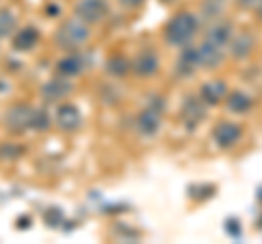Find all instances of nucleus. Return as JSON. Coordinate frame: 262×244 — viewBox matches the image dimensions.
<instances>
[{"instance_id":"obj_29","label":"nucleus","mask_w":262,"mask_h":244,"mask_svg":"<svg viewBox=\"0 0 262 244\" xmlns=\"http://www.w3.org/2000/svg\"><path fill=\"white\" fill-rule=\"evenodd\" d=\"M160 3H162V5H166V7H170V5H175L177 0H160Z\"/></svg>"},{"instance_id":"obj_23","label":"nucleus","mask_w":262,"mask_h":244,"mask_svg":"<svg viewBox=\"0 0 262 244\" xmlns=\"http://www.w3.org/2000/svg\"><path fill=\"white\" fill-rule=\"evenodd\" d=\"M225 233L229 235V238H241V235H243V227H241L238 218H227V221H225Z\"/></svg>"},{"instance_id":"obj_16","label":"nucleus","mask_w":262,"mask_h":244,"mask_svg":"<svg viewBox=\"0 0 262 244\" xmlns=\"http://www.w3.org/2000/svg\"><path fill=\"white\" fill-rule=\"evenodd\" d=\"M225 107L232 113H236V116H245V113L253 109V99L249 94L241 92V89H236V92H229L225 96Z\"/></svg>"},{"instance_id":"obj_17","label":"nucleus","mask_w":262,"mask_h":244,"mask_svg":"<svg viewBox=\"0 0 262 244\" xmlns=\"http://www.w3.org/2000/svg\"><path fill=\"white\" fill-rule=\"evenodd\" d=\"M229 0H201L199 7V15L201 22H216L225 15Z\"/></svg>"},{"instance_id":"obj_14","label":"nucleus","mask_w":262,"mask_h":244,"mask_svg":"<svg viewBox=\"0 0 262 244\" xmlns=\"http://www.w3.org/2000/svg\"><path fill=\"white\" fill-rule=\"evenodd\" d=\"M227 96V83L225 81H208L199 89V99L206 103V107H214Z\"/></svg>"},{"instance_id":"obj_3","label":"nucleus","mask_w":262,"mask_h":244,"mask_svg":"<svg viewBox=\"0 0 262 244\" xmlns=\"http://www.w3.org/2000/svg\"><path fill=\"white\" fill-rule=\"evenodd\" d=\"M110 15V3L107 0H79L75 7V18L81 22L90 24H98Z\"/></svg>"},{"instance_id":"obj_22","label":"nucleus","mask_w":262,"mask_h":244,"mask_svg":"<svg viewBox=\"0 0 262 244\" xmlns=\"http://www.w3.org/2000/svg\"><path fill=\"white\" fill-rule=\"evenodd\" d=\"M51 127V118H48V113L44 109H33L31 113V129H35V131H44V129Z\"/></svg>"},{"instance_id":"obj_24","label":"nucleus","mask_w":262,"mask_h":244,"mask_svg":"<svg viewBox=\"0 0 262 244\" xmlns=\"http://www.w3.org/2000/svg\"><path fill=\"white\" fill-rule=\"evenodd\" d=\"M44 218H46V223L51 225V227H59V223H61L63 216H61V211L57 209V207H51V209H48L46 214H44Z\"/></svg>"},{"instance_id":"obj_7","label":"nucleus","mask_w":262,"mask_h":244,"mask_svg":"<svg viewBox=\"0 0 262 244\" xmlns=\"http://www.w3.org/2000/svg\"><path fill=\"white\" fill-rule=\"evenodd\" d=\"M212 137H214V144L219 146V149H232V146H236L241 142L243 137V127L236 125V122H219V125L214 127V131H212Z\"/></svg>"},{"instance_id":"obj_2","label":"nucleus","mask_w":262,"mask_h":244,"mask_svg":"<svg viewBox=\"0 0 262 244\" xmlns=\"http://www.w3.org/2000/svg\"><path fill=\"white\" fill-rule=\"evenodd\" d=\"M90 39V27L85 22H81L79 18H70L66 20L55 33V42L57 46H61L63 51H79L81 46H85Z\"/></svg>"},{"instance_id":"obj_9","label":"nucleus","mask_w":262,"mask_h":244,"mask_svg":"<svg viewBox=\"0 0 262 244\" xmlns=\"http://www.w3.org/2000/svg\"><path fill=\"white\" fill-rule=\"evenodd\" d=\"M81 111L75 107V105H70V103H61L59 107H57L55 111V125L61 129V131H77V129L81 127Z\"/></svg>"},{"instance_id":"obj_10","label":"nucleus","mask_w":262,"mask_h":244,"mask_svg":"<svg viewBox=\"0 0 262 244\" xmlns=\"http://www.w3.org/2000/svg\"><path fill=\"white\" fill-rule=\"evenodd\" d=\"M199 70V61H196V48L194 46H182L175 61V75L179 79H190L194 72Z\"/></svg>"},{"instance_id":"obj_21","label":"nucleus","mask_w":262,"mask_h":244,"mask_svg":"<svg viewBox=\"0 0 262 244\" xmlns=\"http://www.w3.org/2000/svg\"><path fill=\"white\" fill-rule=\"evenodd\" d=\"M15 29H18V18H15V13L9 9H0V39L13 35Z\"/></svg>"},{"instance_id":"obj_13","label":"nucleus","mask_w":262,"mask_h":244,"mask_svg":"<svg viewBox=\"0 0 262 244\" xmlns=\"http://www.w3.org/2000/svg\"><path fill=\"white\" fill-rule=\"evenodd\" d=\"M70 92H72V85L63 79H53L42 85V99L46 103H61L68 99Z\"/></svg>"},{"instance_id":"obj_19","label":"nucleus","mask_w":262,"mask_h":244,"mask_svg":"<svg viewBox=\"0 0 262 244\" xmlns=\"http://www.w3.org/2000/svg\"><path fill=\"white\" fill-rule=\"evenodd\" d=\"M83 66H85L83 57L79 53H70L57 61V72H59V77H77L83 72Z\"/></svg>"},{"instance_id":"obj_20","label":"nucleus","mask_w":262,"mask_h":244,"mask_svg":"<svg viewBox=\"0 0 262 244\" xmlns=\"http://www.w3.org/2000/svg\"><path fill=\"white\" fill-rule=\"evenodd\" d=\"M105 72H107L110 77L114 79H122L127 77L131 72V59L125 55H114L107 59V63H105Z\"/></svg>"},{"instance_id":"obj_1","label":"nucleus","mask_w":262,"mask_h":244,"mask_svg":"<svg viewBox=\"0 0 262 244\" xmlns=\"http://www.w3.org/2000/svg\"><path fill=\"white\" fill-rule=\"evenodd\" d=\"M199 29H201L199 15H194L192 11H177L166 22V27H164V39H166L168 46L182 48V46L192 44Z\"/></svg>"},{"instance_id":"obj_25","label":"nucleus","mask_w":262,"mask_h":244,"mask_svg":"<svg viewBox=\"0 0 262 244\" xmlns=\"http://www.w3.org/2000/svg\"><path fill=\"white\" fill-rule=\"evenodd\" d=\"M146 0H118V5L125 7V9H140Z\"/></svg>"},{"instance_id":"obj_8","label":"nucleus","mask_w":262,"mask_h":244,"mask_svg":"<svg viewBox=\"0 0 262 244\" xmlns=\"http://www.w3.org/2000/svg\"><path fill=\"white\" fill-rule=\"evenodd\" d=\"M227 48H229V55H232L234 59L245 61L253 53V48H256V37H253L249 31H241V33H236L234 31V35H232V39H229Z\"/></svg>"},{"instance_id":"obj_26","label":"nucleus","mask_w":262,"mask_h":244,"mask_svg":"<svg viewBox=\"0 0 262 244\" xmlns=\"http://www.w3.org/2000/svg\"><path fill=\"white\" fill-rule=\"evenodd\" d=\"M258 3L260 0H236V5H238L243 11H253L258 7Z\"/></svg>"},{"instance_id":"obj_5","label":"nucleus","mask_w":262,"mask_h":244,"mask_svg":"<svg viewBox=\"0 0 262 244\" xmlns=\"http://www.w3.org/2000/svg\"><path fill=\"white\" fill-rule=\"evenodd\" d=\"M206 118V103L199 99V94H190L184 99V105H182V120H184V127L188 131H194L196 127L203 122Z\"/></svg>"},{"instance_id":"obj_15","label":"nucleus","mask_w":262,"mask_h":244,"mask_svg":"<svg viewBox=\"0 0 262 244\" xmlns=\"http://www.w3.org/2000/svg\"><path fill=\"white\" fill-rule=\"evenodd\" d=\"M31 113H33V109L27 107V105H15V107L7 113V127L15 133L27 131V129H31Z\"/></svg>"},{"instance_id":"obj_27","label":"nucleus","mask_w":262,"mask_h":244,"mask_svg":"<svg viewBox=\"0 0 262 244\" xmlns=\"http://www.w3.org/2000/svg\"><path fill=\"white\" fill-rule=\"evenodd\" d=\"M256 15H258V20L262 22V0L258 3V7H256Z\"/></svg>"},{"instance_id":"obj_4","label":"nucleus","mask_w":262,"mask_h":244,"mask_svg":"<svg viewBox=\"0 0 262 244\" xmlns=\"http://www.w3.org/2000/svg\"><path fill=\"white\" fill-rule=\"evenodd\" d=\"M131 72L140 79H151L160 72V55L153 48H142L131 59Z\"/></svg>"},{"instance_id":"obj_28","label":"nucleus","mask_w":262,"mask_h":244,"mask_svg":"<svg viewBox=\"0 0 262 244\" xmlns=\"http://www.w3.org/2000/svg\"><path fill=\"white\" fill-rule=\"evenodd\" d=\"M48 13H51V15H53V18H55V15H57V13H59V9H57V7H48Z\"/></svg>"},{"instance_id":"obj_6","label":"nucleus","mask_w":262,"mask_h":244,"mask_svg":"<svg viewBox=\"0 0 262 244\" xmlns=\"http://www.w3.org/2000/svg\"><path fill=\"white\" fill-rule=\"evenodd\" d=\"M196 48V61H199V68L203 70H214L219 68L221 63L225 59V48L219 46V44H212L208 39H203V42Z\"/></svg>"},{"instance_id":"obj_12","label":"nucleus","mask_w":262,"mask_h":244,"mask_svg":"<svg viewBox=\"0 0 262 244\" xmlns=\"http://www.w3.org/2000/svg\"><path fill=\"white\" fill-rule=\"evenodd\" d=\"M234 31L236 29H234L232 22L221 18V20L210 24V29H208V33H206V39H208V42H212V44H219V46L227 48L229 39H232V35H234Z\"/></svg>"},{"instance_id":"obj_11","label":"nucleus","mask_w":262,"mask_h":244,"mask_svg":"<svg viewBox=\"0 0 262 244\" xmlns=\"http://www.w3.org/2000/svg\"><path fill=\"white\" fill-rule=\"evenodd\" d=\"M160 127H162V113L160 111L146 107V109H142L140 113H138L136 129H138V133H140V135L155 137V135H158V131H160Z\"/></svg>"},{"instance_id":"obj_18","label":"nucleus","mask_w":262,"mask_h":244,"mask_svg":"<svg viewBox=\"0 0 262 244\" xmlns=\"http://www.w3.org/2000/svg\"><path fill=\"white\" fill-rule=\"evenodd\" d=\"M37 42H39V31L35 29V27H27V29H22V31H18V33L13 35V48L18 53H29V51H33V48L37 46Z\"/></svg>"}]
</instances>
